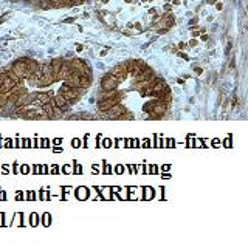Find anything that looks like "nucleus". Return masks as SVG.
<instances>
[{"mask_svg": "<svg viewBox=\"0 0 248 249\" xmlns=\"http://www.w3.org/2000/svg\"><path fill=\"white\" fill-rule=\"evenodd\" d=\"M119 85V81L113 76L112 73H107L106 76L101 79V91H112L116 90Z\"/></svg>", "mask_w": 248, "mask_h": 249, "instance_id": "1", "label": "nucleus"}, {"mask_svg": "<svg viewBox=\"0 0 248 249\" xmlns=\"http://www.w3.org/2000/svg\"><path fill=\"white\" fill-rule=\"evenodd\" d=\"M53 105H54V108H58V110H61V112H68V108H70V104L65 101V97L64 96H61L59 93L56 94V96H53Z\"/></svg>", "mask_w": 248, "mask_h": 249, "instance_id": "2", "label": "nucleus"}, {"mask_svg": "<svg viewBox=\"0 0 248 249\" xmlns=\"http://www.w3.org/2000/svg\"><path fill=\"white\" fill-rule=\"evenodd\" d=\"M64 59H61V57H56V59H53L51 62H50V65H51V70H53V73L54 74H59V71H61V68H62V65H64ZM59 78V76H58Z\"/></svg>", "mask_w": 248, "mask_h": 249, "instance_id": "3", "label": "nucleus"}, {"mask_svg": "<svg viewBox=\"0 0 248 249\" xmlns=\"http://www.w3.org/2000/svg\"><path fill=\"white\" fill-rule=\"evenodd\" d=\"M28 170H30L28 166H22V167H20V172H22V173H28Z\"/></svg>", "mask_w": 248, "mask_h": 249, "instance_id": "4", "label": "nucleus"}, {"mask_svg": "<svg viewBox=\"0 0 248 249\" xmlns=\"http://www.w3.org/2000/svg\"><path fill=\"white\" fill-rule=\"evenodd\" d=\"M115 172H116V173H122V172H124V167H122V166H116V167H115Z\"/></svg>", "mask_w": 248, "mask_h": 249, "instance_id": "5", "label": "nucleus"}, {"mask_svg": "<svg viewBox=\"0 0 248 249\" xmlns=\"http://www.w3.org/2000/svg\"><path fill=\"white\" fill-rule=\"evenodd\" d=\"M216 8H217V11H222V9H223V3H220V2L216 3Z\"/></svg>", "mask_w": 248, "mask_h": 249, "instance_id": "6", "label": "nucleus"}, {"mask_svg": "<svg viewBox=\"0 0 248 249\" xmlns=\"http://www.w3.org/2000/svg\"><path fill=\"white\" fill-rule=\"evenodd\" d=\"M163 9H164L166 13H171V11H172V6H171V5H164V8H163Z\"/></svg>", "mask_w": 248, "mask_h": 249, "instance_id": "7", "label": "nucleus"}, {"mask_svg": "<svg viewBox=\"0 0 248 249\" xmlns=\"http://www.w3.org/2000/svg\"><path fill=\"white\" fill-rule=\"evenodd\" d=\"M197 43H198V42H197V39H192V40L189 42V46H197Z\"/></svg>", "mask_w": 248, "mask_h": 249, "instance_id": "8", "label": "nucleus"}, {"mask_svg": "<svg viewBox=\"0 0 248 249\" xmlns=\"http://www.w3.org/2000/svg\"><path fill=\"white\" fill-rule=\"evenodd\" d=\"M178 48H180V49H185V48H186V43H185V42H180V43H178Z\"/></svg>", "mask_w": 248, "mask_h": 249, "instance_id": "9", "label": "nucleus"}, {"mask_svg": "<svg viewBox=\"0 0 248 249\" xmlns=\"http://www.w3.org/2000/svg\"><path fill=\"white\" fill-rule=\"evenodd\" d=\"M206 3H208V5H216L217 0H206Z\"/></svg>", "mask_w": 248, "mask_h": 249, "instance_id": "10", "label": "nucleus"}, {"mask_svg": "<svg viewBox=\"0 0 248 249\" xmlns=\"http://www.w3.org/2000/svg\"><path fill=\"white\" fill-rule=\"evenodd\" d=\"M208 39H209V36H208V34H203V36H202V40H203V42H206Z\"/></svg>", "mask_w": 248, "mask_h": 249, "instance_id": "11", "label": "nucleus"}, {"mask_svg": "<svg viewBox=\"0 0 248 249\" xmlns=\"http://www.w3.org/2000/svg\"><path fill=\"white\" fill-rule=\"evenodd\" d=\"M180 57H183V59H186V60L189 59V56H188V54H185V53H180Z\"/></svg>", "mask_w": 248, "mask_h": 249, "instance_id": "12", "label": "nucleus"}, {"mask_svg": "<svg viewBox=\"0 0 248 249\" xmlns=\"http://www.w3.org/2000/svg\"><path fill=\"white\" fill-rule=\"evenodd\" d=\"M135 28H137L138 31H143V28H141V25H140V23H135Z\"/></svg>", "mask_w": 248, "mask_h": 249, "instance_id": "13", "label": "nucleus"}, {"mask_svg": "<svg viewBox=\"0 0 248 249\" xmlns=\"http://www.w3.org/2000/svg\"><path fill=\"white\" fill-rule=\"evenodd\" d=\"M25 145H27V147L30 145V141H28V139H23V147H25Z\"/></svg>", "mask_w": 248, "mask_h": 249, "instance_id": "14", "label": "nucleus"}, {"mask_svg": "<svg viewBox=\"0 0 248 249\" xmlns=\"http://www.w3.org/2000/svg\"><path fill=\"white\" fill-rule=\"evenodd\" d=\"M71 144H73V145H79V141H78V139H73Z\"/></svg>", "mask_w": 248, "mask_h": 249, "instance_id": "15", "label": "nucleus"}, {"mask_svg": "<svg viewBox=\"0 0 248 249\" xmlns=\"http://www.w3.org/2000/svg\"><path fill=\"white\" fill-rule=\"evenodd\" d=\"M198 36H200V33H198V31H194L192 33V37H198Z\"/></svg>", "mask_w": 248, "mask_h": 249, "instance_id": "16", "label": "nucleus"}, {"mask_svg": "<svg viewBox=\"0 0 248 249\" xmlns=\"http://www.w3.org/2000/svg\"><path fill=\"white\" fill-rule=\"evenodd\" d=\"M172 2H174V5H180L182 0H172Z\"/></svg>", "mask_w": 248, "mask_h": 249, "instance_id": "17", "label": "nucleus"}, {"mask_svg": "<svg viewBox=\"0 0 248 249\" xmlns=\"http://www.w3.org/2000/svg\"><path fill=\"white\" fill-rule=\"evenodd\" d=\"M33 170H34V173H37V172H39V170H40V169H39V167H37V166H34V167H33Z\"/></svg>", "mask_w": 248, "mask_h": 249, "instance_id": "18", "label": "nucleus"}, {"mask_svg": "<svg viewBox=\"0 0 248 249\" xmlns=\"http://www.w3.org/2000/svg\"><path fill=\"white\" fill-rule=\"evenodd\" d=\"M104 145H106V147H107V145H110V141H109V139H106V141H104Z\"/></svg>", "mask_w": 248, "mask_h": 249, "instance_id": "19", "label": "nucleus"}, {"mask_svg": "<svg viewBox=\"0 0 248 249\" xmlns=\"http://www.w3.org/2000/svg\"><path fill=\"white\" fill-rule=\"evenodd\" d=\"M103 2H104V3H107V2H109V0H103Z\"/></svg>", "mask_w": 248, "mask_h": 249, "instance_id": "20", "label": "nucleus"}, {"mask_svg": "<svg viewBox=\"0 0 248 249\" xmlns=\"http://www.w3.org/2000/svg\"><path fill=\"white\" fill-rule=\"evenodd\" d=\"M126 2H127V3H130V2H132V0H126Z\"/></svg>", "mask_w": 248, "mask_h": 249, "instance_id": "21", "label": "nucleus"}]
</instances>
